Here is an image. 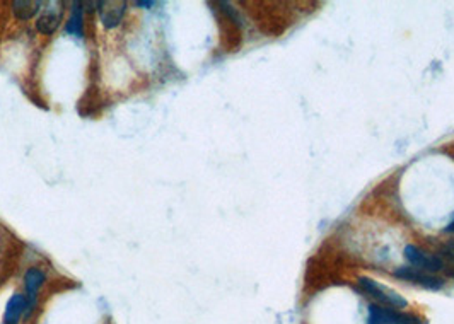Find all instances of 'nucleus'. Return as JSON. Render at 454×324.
I'll list each match as a JSON object with an SVG mask.
<instances>
[{
  "label": "nucleus",
  "mask_w": 454,
  "mask_h": 324,
  "mask_svg": "<svg viewBox=\"0 0 454 324\" xmlns=\"http://www.w3.org/2000/svg\"><path fill=\"white\" fill-rule=\"evenodd\" d=\"M99 17L104 28L113 29L122 22L123 14L127 10V3L122 0H108V2H99Z\"/></svg>",
  "instance_id": "nucleus-5"
},
{
  "label": "nucleus",
  "mask_w": 454,
  "mask_h": 324,
  "mask_svg": "<svg viewBox=\"0 0 454 324\" xmlns=\"http://www.w3.org/2000/svg\"><path fill=\"white\" fill-rule=\"evenodd\" d=\"M359 285L362 288V292H366L367 295L372 297L379 306L393 307V309H406L409 307V300L403 295H399L395 288L386 287V285L379 284L378 280L369 279V277H360Z\"/></svg>",
  "instance_id": "nucleus-1"
},
{
  "label": "nucleus",
  "mask_w": 454,
  "mask_h": 324,
  "mask_svg": "<svg viewBox=\"0 0 454 324\" xmlns=\"http://www.w3.org/2000/svg\"><path fill=\"white\" fill-rule=\"evenodd\" d=\"M26 306H28V300H26V295L15 294L9 299L7 302L6 312H3V323L6 324H17L19 319L26 314Z\"/></svg>",
  "instance_id": "nucleus-8"
},
{
  "label": "nucleus",
  "mask_w": 454,
  "mask_h": 324,
  "mask_svg": "<svg viewBox=\"0 0 454 324\" xmlns=\"http://www.w3.org/2000/svg\"><path fill=\"white\" fill-rule=\"evenodd\" d=\"M137 7H152L154 2H135Z\"/></svg>",
  "instance_id": "nucleus-12"
},
{
  "label": "nucleus",
  "mask_w": 454,
  "mask_h": 324,
  "mask_svg": "<svg viewBox=\"0 0 454 324\" xmlns=\"http://www.w3.org/2000/svg\"><path fill=\"white\" fill-rule=\"evenodd\" d=\"M446 233H451V234H454V221H453L451 223H449L448 227H446Z\"/></svg>",
  "instance_id": "nucleus-13"
},
{
  "label": "nucleus",
  "mask_w": 454,
  "mask_h": 324,
  "mask_svg": "<svg viewBox=\"0 0 454 324\" xmlns=\"http://www.w3.org/2000/svg\"><path fill=\"white\" fill-rule=\"evenodd\" d=\"M403 254H405V260L409 261L410 266H413V268L424 270V272L434 273V275H436L437 272L446 270L444 260H442L441 256H436V254L429 253V251L418 248V246L415 244L406 246Z\"/></svg>",
  "instance_id": "nucleus-4"
},
{
  "label": "nucleus",
  "mask_w": 454,
  "mask_h": 324,
  "mask_svg": "<svg viewBox=\"0 0 454 324\" xmlns=\"http://www.w3.org/2000/svg\"><path fill=\"white\" fill-rule=\"evenodd\" d=\"M65 31L76 38L83 36V3H79V2L73 3L72 14H71V17H69L67 28H65Z\"/></svg>",
  "instance_id": "nucleus-10"
},
{
  "label": "nucleus",
  "mask_w": 454,
  "mask_h": 324,
  "mask_svg": "<svg viewBox=\"0 0 454 324\" xmlns=\"http://www.w3.org/2000/svg\"><path fill=\"white\" fill-rule=\"evenodd\" d=\"M393 275L399 280L409 281V284L420 285L422 288H427V290H441V288L446 287L444 279L434 275V273L424 272V270L413 268V266H402V268H397L393 272Z\"/></svg>",
  "instance_id": "nucleus-3"
},
{
  "label": "nucleus",
  "mask_w": 454,
  "mask_h": 324,
  "mask_svg": "<svg viewBox=\"0 0 454 324\" xmlns=\"http://www.w3.org/2000/svg\"><path fill=\"white\" fill-rule=\"evenodd\" d=\"M43 2L40 0H15L13 3V10L15 17L21 21H28V19L36 15L41 10Z\"/></svg>",
  "instance_id": "nucleus-9"
},
{
  "label": "nucleus",
  "mask_w": 454,
  "mask_h": 324,
  "mask_svg": "<svg viewBox=\"0 0 454 324\" xmlns=\"http://www.w3.org/2000/svg\"><path fill=\"white\" fill-rule=\"evenodd\" d=\"M439 253L444 254V256L449 258L451 261H454V241H449L446 242V244H442Z\"/></svg>",
  "instance_id": "nucleus-11"
},
{
  "label": "nucleus",
  "mask_w": 454,
  "mask_h": 324,
  "mask_svg": "<svg viewBox=\"0 0 454 324\" xmlns=\"http://www.w3.org/2000/svg\"><path fill=\"white\" fill-rule=\"evenodd\" d=\"M62 15H64V9H62L60 2H50L46 6V9H43V13L36 21V29L43 34H53L57 31L58 26L62 22Z\"/></svg>",
  "instance_id": "nucleus-6"
},
{
  "label": "nucleus",
  "mask_w": 454,
  "mask_h": 324,
  "mask_svg": "<svg viewBox=\"0 0 454 324\" xmlns=\"http://www.w3.org/2000/svg\"><path fill=\"white\" fill-rule=\"evenodd\" d=\"M43 281H45V273H43V270L40 268H31L28 270V273H26L24 277V285H26V292H28V295H26V300H28V306H26V319L29 318L31 312H33V307H34V300H36V294L38 290L41 288Z\"/></svg>",
  "instance_id": "nucleus-7"
},
{
  "label": "nucleus",
  "mask_w": 454,
  "mask_h": 324,
  "mask_svg": "<svg viewBox=\"0 0 454 324\" xmlns=\"http://www.w3.org/2000/svg\"><path fill=\"white\" fill-rule=\"evenodd\" d=\"M367 324H425L420 316L403 312L393 307L369 304L367 307Z\"/></svg>",
  "instance_id": "nucleus-2"
}]
</instances>
